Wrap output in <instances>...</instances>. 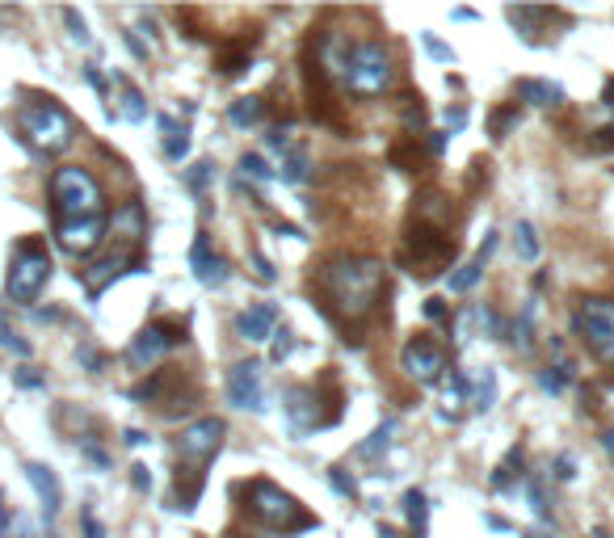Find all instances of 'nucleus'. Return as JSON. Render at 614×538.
Instances as JSON below:
<instances>
[{
    "label": "nucleus",
    "instance_id": "nucleus-14",
    "mask_svg": "<svg viewBox=\"0 0 614 538\" xmlns=\"http://www.w3.org/2000/svg\"><path fill=\"white\" fill-rule=\"evenodd\" d=\"M286 416H291V425L299 433L320 425V396H316V387H291L286 391Z\"/></svg>",
    "mask_w": 614,
    "mask_h": 538
},
{
    "label": "nucleus",
    "instance_id": "nucleus-11",
    "mask_svg": "<svg viewBox=\"0 0 614 538\" xmlns=\"http://www.w3.org/2000/svg\"><path fill=\"white\" fill-rule=\"evenodd\" d=\"M400 366L408 371V379H417V383H438L442 371H447V354L425 341V337H413L405 349H400Z\"/></svg>",
    "mask_w": 614,
    "mask_h": 538
},
{
    "label": "nucleus",
    "instance_id": "nucleus-30",
    "mask_svg": "<svg viewBox=\"0 0 614 538\" xmlns=\"http://www.w3.org/2000/svg\"><path fill=\"white\" fill-rule=\"evenodd\" d=\"M391 429H396V421H388V425H383V429H375V433H371V442H362V446H358V455H362V458H375L379 450H388V442H391Z\"/></svg>",
    "mask_w": 614,
    "mask_h": 538
},
{
    "label": "nucleus",
    "instance_id": "nucleus-13",
    "mask_svg": "<svg viewBox=\"0 0 614 538\" xmlns=\"http://www.w3.org/2000/svg\"><path fill=\"white\" fill-rule=\"evenodd\" d=\"M274 324H278V307L274 303H252V307H244L236 316V332L244 337V341H269L274 337Z\"/></svg>",
    "mask_w": 614,
    "mask_h": 538
},
{
    "label": "nucleus",
    "instance_id": "nucleus-18",
    "mask_svg": "<svg viewBox=\"0 0 614 538\" xmlns=\"http://www.w3.org/2000/svg\"><path fill=\"white\" fill-rule=\"evenodd\" d=\"M517 97L531 101V106H559V101H564V89L551 81H522L517 84Z\"/></svg>",
    "mask_w": 614,
    "mask_h": 538
},
{
    "label": "nucleus",
    "instance_id": "nucleus-17",
    "mask_svg": "<svg viewBox=\"0 0 614 538\" xmlns=\"http://www.w3.org/2000/svg\"><path fill=\"white\" fill-rule=\"evenodd\" d=\"M126 265H131V252H114V257H101L98 265H89V269H84V286L93 290V295H101V290L110 286L114 278L118 274H126Z\"/></svg>",
    "mask_w": 614,
    "mask_h": 538
},
{
    "label": "nucleus",
    "instance_id": "nucleus-40",
    "mask_svg": "<svg viewBox=\"0 0 614 538\" xmlns=\"http://www.w3.org/2000/svg\"><path fill=\"white\" fill-rule=\"evenodd\" d=\"M84 538H106L101 522H93V513H89V509H84Z\"/></svg>",
    "mask_w": 614,
    "mask_h": 538
},
{
    "label": "nucleus",
    "instance_id": "nucleus-37",
    "mask_svg": "<svg viewBox=\"0 0 614 538\" xmlns=\"http://www.w3.org/2000/svg\"><path fill=\"white\" fill-rule=\"evenodd\" d=\"M131 483H135L140 492H152V475H148V467H143V463H135V467H131Z\"/></svg>",
    "mask_w": 614,
    "mask_h": 538
},
{
    "label": "nucleus",
    "instance_id": "nucleus-26",
    "mask_svg": "<svg viewBox=\"0 0 614 538\" xmlns=\"http://www.w3.org/2000/svg\"><path fill=\"white\" fill-rule=\"evenodd\" d=\"M480 274H484V261H480V257L459 265V274H450V290H455V295H467V290L480 282Z\"/></svg>",
    "mask_w": 614,
    "mask_h": 538
},
{
    "label": "nucleus",
    "instance_id": "nucleus-44",
    "mask_svg": "<svg viewBox=\"0 0 614 538\" xmlns=\"http://www.w3.org/2000/svg\"><path fill=\"white\" fill-rule=\"evenodd\" d=\"M333 483L341 488V492H349V497H354V480H345V475H337V471H333Z\"/></svg>",
    "mask_w": 614,
    "mask_h": 538
},
{
    "label": "nucleus",
    "instance_id": "nucleus-19",
    "mask_svg": "<svg viewBox=\"0 0 614 538\" xmlns=\"http://www.w3.org/2000/svg\"><path fill=\"white\" fill-rule=\"evenodd\" d=\"M160 131H165V156L168 160H182L185 152H190V131L185 126H177L173 118H160Z\"/></svg>",
    "mask_w": 614,
    "mask_h": 538
},
{
    "label": "nucleus",
    "instance_id": "nucleus-4",
    "mask_svg": "<svg viewBox=\"0 0 614 538\" xmlns=\"http://www.w3.org/2000/svg\"><path fill=\"white\" fill-rule=\"evenodd\" d=\"M21 135H26V143L34 152L55 156L72 143L76 126H72L68 110H59L55 101H30L26 110H21Z\"/></svg>",
    "mask_w": 614,
    "mask_h": 538
},
{
    "label": "nucleus",
    "instance_id": "nucleus-39",
    "mask_svg": "<svg viewBox=\"0 0 614 538\" xmlns=\"http://www.w3.org/2000/svg\"><path fill=\"white\" fill-rule=\"evenodd\" d=\"M207 177H210V165H194V168H190V185H194V190H202V185H207Z\"/></svg>",
    "mask_w": 614,
    "mask_h": 538
},
{
    "label": "nucleus",
    "instance_id": "nucleus-23",
    "mask_svg": "<svg viewBox=\"0 0 614 538\" xmlns=\"http://www.w3.org/2000/svg\"><path fill=\"white\" fill-rule=\"evenodd\" d=\"M118 114H123L126 123H143V118H148V106H143L140 89L123 84V93H118Z\"/></svg>",
    "mask_w": 614,
    "mask_h": 538
},
{
    "label": "nucleus",
    "instance_id": "nucleus-38",
    "mask_svg": "<svg viewBox=\"0 0 614 538\" xmlns=\"http://www.w3.org/2000/svg\"><path fill=\"white\" fill-rule=\"evenodd\" d=\"M252 265H257V278H261V282H274V265H269L261 252H252Z\"/></svg>",
    "mask_w": 614,
    "mask_h": 538
},
{
    "label": "nucleus",
    "instance_id": "nucleus-1",
    "mask_svg": "<svg viewBox=\"0 0 614 538\" xmlns=\"http://www.w3.org/2000/svg\"><path fill=\"white\" fill-rule=\"evenodd\" d=\"M320 286L328 295V303L349 320L371 316V307L379 303L383 290V265L375 257H354V252H337L320 269Z\"/></svg>",
    "mask_w": 614,
    "mask_h": 538
},
{
    "label": "nucleus",
    "instance_id": "nucleus-21",
    "mask_svg": "<svg viewBox=\"0 0 614 538\" xmlns=\"http://www.w3.org/2000/svg\"><path fill=\"white\" fill-rule=\"evenodd\" d=\"M405 509H408V525H413V538H425V525H430V505L421 497L417 488L405 497Z\"/></svg>",
    "mask_w": 614,
    "mask_h": 538
},
{
    "label": "nucleus",
    "instance_id": "nucleus-22",
    "mask_svg": "<svg viewBox=\"0 0 614 538\" xmlns=\"http://www.w3.org/2000/svg\"><path fill=\"white\" fill-rule=\"evenodd\" d=\"M514 235H517V257L522 261H539V252H543V244H539V232H534V223H517L514 227Z\"/></svg>",
    "mask_w": 614,
    "mask_h": 538
},
{
    "label": "nucleus",
    "instance_id": "nucleus-34",
    "mask_svg": "<svg viewBox=\"0 0 614 538\" xmlns=\"http://www.w3.org/2000/svg\"><path fill=\"white\" fill-rule=\"evenodd\" d=\"M64 21L72 26V38H76V42H89V30H84V21H81V13H76V9H64Z\"/></svg>",
    "mask_w": 614,
    "mask_h": 538
},
{
    "label": "nucleus",
    "instance_id": "nucleus-46",
    "mask_svg": "<svg viewBox=\"0 0 614 538\" xmlns=\"http://www.w3.org/2000/svg\"><path fill=\"white\" fill-rule=\"evenodd\" d=\"M425 312H430V316L438 320V316H442V312H447V307H442V299H430V303H425Z\"/></svg>",
    "mask_w": 614,
    "mask_h": 538
},
{
    "label": "nucleus",
    "instance_id": "nucleus-2",
    "mask_svg": "<svg viewBox=\"0 0 614 538\" xmlns=\"http://www.w3.org/2000/svg\"><path fill=\"white\" fill-rule=\"evenodd\" d=\"M249 509L257 522H266L269 530H282V534H299V530H311V525H316V517H311L291 492H282L278 483H269V480L249 483Z\"/></svg>",
    "mask_w": 614,
    "mask_h": 538
},
{
    "label": "nucleus",
    "instance_id": "nucleus-12",
    "mask_svg": "<svg viewBox=\"0 0 614 538\" xmlns=\"http://www.w3.org/2000/svg\"><path fill=\"white\" fill-rule=\"evenodd\" d=\"M106 232H110V223H106V215H93V219H68L55 227V244L64 252H72V257H84V252H93L106 240Z\"/></svg>",
    "mask_w": 614,
    "mask_h": 538
},
{
    "label": "nucleus",
    "instance_id": "nucleus-32",
    "mask_svg": "<svg viewBox=\"0 0 614 538\" xmlns=\"http://www.w3.org/2000/svg\"><path fill=\"white\" fill-rule=\"evenodd\" d=\"M240 168H244L249 177H257V181H269V177H274V173H269V165H266V160H261L257 152L244 156V160H240Z\"/></svg>",
    "mask_w": 614,
    "mask_h": 538
},
{
    "label": "nucleus",
    "instance_id": "nucleus-24",
    "mask_svg": "<svg viewBox=\"0 0 614 538\" xmlns=\"http://www.w3.org/2000/svg\"><path fill=\"white\" fill-rule=\"evenodd\" d=\"M534 312H539L534 303L522 307V320H517V329H514V346H517V354H531V346H534Z\"/></svg>",
    "mask_w": 614,
    "mask_h": 538
},
{
    "label": "nucleus",
    "instance_id": "nucleus-43",
    "mask_svg": "<svg viewBox=\"0 0 614 538\" xmlns=\"http://www.w3.org/2000/svg\"><path fill=\"white\" fill-rule=\"evenodd\" d=\"M84 76H89V84H93V89H106V76H101L98 68H89V72H84Z\"/></svg>",
    "mask_w": 614,
    "mask_h": 538
},
{
    "label": "nucleus",
    "instance_id": "nucleus-42",
    "mask_svg": "<svg viewBox=\"0 0 614 538\" xmlns=\"http://www.w3.org/2000/svg\"><path fill=\"white\" fill-rule=\"evenodd\" d=\"M17 387H42V379L30 371H17Z\"/></svg>",
    "mask_w": 614,
    "mask_h": 538
},
{
    "label": "nucleus",
    "instance_id": "nucleus-28",
    "mask_svg": "<svg viewBox=\"0 0 614 538\" xmlns=\"http://www.w3.org/2000/svg\"><path fill=\"white\" fill-rule=\"evenodd\" d=\"M442 396H447V404H450V408H463V404L472 400V383H467L463 374H450V379H447V387H442Z\"/></svg>",
    "mask_w": 614,
    "mask_h": 538
},
{
    "label": "nucleus",
    "instance_id": "nucleus-33",
    "mask_svg": "<svg viewBox=\"0 0 614 538\" xmlns=\"http://www.w3.org/2000/svg\"><path fill=\"white\" fill-rule=\"evenodd\" d=\"M421 42H425V51H430L433 59H442V64H455V51H450V47H442V42L433 38V34H421Z\"/></svg>",
    "mask_w": 614,
    "mask_h": 538
},
{
    "label": "nucleus",
    "instance_id": "nucleus-16",
    "mask_svg": "<svg viewBox=\"0 0 614 538\" xmlns=\"http://www.w3.org/2000/svg\"><path fill=\"white\" fill-rule=\"evenodd\" d=\"M26 480H30V488H34V492H38V500H42V517H47V522H55L59 505H64L55 471L42 467V463H26Z\"/></svg>",
    "mask_w": 614,
    "mask_h": 538
},
{
    "label": "nucleus",
    "instance_id": "nucleus-5",
    "mask_svg": "<svg viewBox=\"0 0 614 538\" xmlns=\"http://www.w3.org/2000/svg\"><path fill=\"white\" fill-rule=\"evenodd\" d=\"M51 202L59 210V223L93 219V215H101V185L84 168H59L51 177Z\"/></svg>",
    "mask_w": 614,
    "mask_h": 538
},
{
    "label": "nucleus",
    "instance_id": "nucleus-25",
    "mask_svg": "<svg viewBox=\"0 0 614 538\" xmlns=\"http://www.w3.org/2000/svg\"><path fill=\"white\" fill-rule=\"evenodd\" d=\"M0 349H9V354H17V358H30V341L13 329V324H9L4 312H0Z\"/></svg>",
    "mask_w": 614,
    "mask_h": 538
},
{
    "label": "nucleus",
    "instance_id": "nucleus-36",
    "mask_svg": "<svg viewBox=\"0 0 614 538\" xmlns=\"http://www.w3.org/2000/svg\"><path fill=\"white\" fill-rule=\"evenodd\" d=\"M81 450H84V458H89V463H98V467H110V455H106L101 446H93V442H81Z\"/></svg>",
    "mask_w": 614,
    "mask_h": 538
},
{
    "label": "nucleus",
    "instance_id": "nucleus-45",
    "mask_svg": "<svg viewBox=\"0 0 614 538\" xmlns=\"http://www.w3.org/2000/svg\"><path fill=\"white\" fill-rule=\"evenodd\" d=\"M143 442H148V438H143L140 429H126V446H143Z\"/></svg>",
    "mask_w": 614,
    "mask_h": 538
},
{
    "label": "nucleus",
    "instance_id": "nucleus-41",
    "mask_svg": "<svg viewBox=\"0 0 614 538\" xmlns=\"http://www.w3.org/2000/svg\"><path fill=\"white\" fill-rule=\"evenodd\" d=\"M556 475H559V480H573V475H576V471H573V458H568V455L556 458Z\"/></svg>",
    "mask_w": 614,
    "mask_h": 538
},
{
    "label": "nucleus",
    "instance_id": "nucleus-20",
    "mask_svg": "<svg viewBox=\"0 0 614 538\" xmlns=\"http://www.w3.org/2000/svg\"><path fill=\"white\" fill-rule=\"evenodd\" d=\"M492 400H497V374L484 371V374H480V379L472 383V400H467V404H472L475 413H489Z\"/></svg>",
    "mask_w": 614,
    "mask_h": 538
},
{
    "label": "nucleus",
    "instance_id": "nucleus-3",
    "mask_svg": "<svg viewBox=\"0 0 614 538\" xmlns=\"http://www.w3.org/2000/svg\"><path fill=\"white\" fill-rule=\"evenodd\" d=\"M345 84L358 97H383L396 84V64L383 42H358L345 56Z\"/></svg>",
    "mask_w": 614,
    "mask_h": 538
},
{
    "label": "nucleus",
    "instance_id": "nucleus-35",
    "mask_svg": "<svg viewBox=\"0 0 614 538\" xmlns=\"http://www.w3.org/2000/svg\"><path fill=\"white\" fill-rule=\"evenodd\" d=\"M278 341H274V362H282V358H291V349H294V341H291V332L282 329V332H274Z\"/></svg>",
    "mask_w": 614,
    "mask_h": 538
},
{
    "label": "nucleus",
    "instance_id": "nucleus-8",
    "mask_svg": "<svg viewBox=\"0 0 614 538\" xmlns=\"http://www.w3.org/2000/svg\"><path fill=\"white\" fill-rule=\"evenodd\" d=\"M224 433H227V425L219 421V416H202V421H194L190 429H182V438H177V455H182L185 471H198V475H202V467L219 455Z\"/></svg>",
    "mask_w": 614,
    "mask_h": 538
},
{
    "label": "nucleus",
    "instance_id": "nucleus-31",
    "mask_svg": "<svg viewBox=\"0 0 614 538\" xmlns=\"http://www.w3.org/2000/svg\"><path fill=\"white\" fill-rule=\"evenodd\" d=\"M573 374H568V366L559 362V366H547V371H539V387L543 391H564V383H568Z\"/></svg>",
    "mask_w": 614,
    "mask_h": 538
},
{
    "label": "nucleus",
    "instance_id": "nucleus-47",
    "mask_svg": "<svg viewBox=\"0 0 614 538\" xmlns=\"http://www.w3.org/2000/svg\"><path fill=\"white\" fill-rule=\"evenodd\" d=\"M601 143H614V118H610V126H601Z\"/></svg>",
    "mask_w": 614,
    "mask_h": 538
},
{
    "label": "nucleus",
    "instance_id": "nucleus-27",
    "mask_svg": "<svg viewBox=\"0 0 614 538\" xmlns=\"http://www.w3.org/2000/svg\"><path fill=\"white\" fill-rule=\"evenodd\" d=\"M232 123H236V126L261 123V101H257V97H240L236 106H232Z\"/></svg>",
    "mask_w": 614,
    "mask_h": 538
},
{
    "label": "nucleus",
    "instance_id": "nucleus-48",
    "mask_svg": "<svg viewBox=\"0 0 614 538\" xmlns=\"http://www.w3.org/2000/svg\"><path fill=\"white\" fill-rule=\"evenodd\" d=\"M601 438H606V450L614 455V433H601Z\"/></svg>",
    "mask_w": 614,
    "mask_h": 538
},
{
    "label": "nucleus",
    "instance_id": "nucleus-10",
    "mask_svg": "<svg viewBox=\"0 0 614 538\" xmlns=\"http://www.w3.org/2000/svg\"><path fill=\"white\" fill-rule=\"evenodd\" d=\"M177 332H182L177 324H148V329H143L140 337L131 341V354H126V358H131V366H135V371H148V366H156V362L165 358L168 349L182 341Z\"/></svg>",
    "mask_w": 614,
    "mask_h": 538
},
{
    "label": "nucleus",
    "instance_id": "nucleus-29",
    "mask_svg": "<svg viewBox=\"0 0 614 538\" xmlns=\"http://www.w3.org/2000/svg\"><path fill=\"white\" fill-rule=\"evenodd\" d=\"M0 538H42V534L34 530V522H30L26 513H13L9 522L0 525Z\"/></svg>",
    "mask_w": 614,
    "mask_h": 538
},
{
    "label": "nucleus",
    "instance_id": "nucleus-15",
    "mask_svg": "<svg viewBox=\"0 0 614 538\" xmlns=\"http://www.w3.org/2000/svg\"><path fill=\"white\" fill-rule=\"evenodd\" d=\"M190 265H194V278L202 286H224L227 282V261L219 252H210V240L207 235H198L194 249H190Z\"/></svg>",
    "mask_w": 614,
    "mask_h": 538
},
{
    "label": "nucleus",
    "instance_id": "nucleus-6",
    "mask_svg": "<svg viewBox=\"0 0 614 538\" xmlns=\"http://www.w3.org/2000/svg\"><path fill=\"white\" fill-rule=\"evenodd\" d=\"M47 278H51V257L38 244H26V249H17L13 265H9L4 290H9L13 303H34L42 295V286H47Z\"/></svg>",
    "mask_w": 614,
    "mask_h": 538
},
{
    "label": "nucleus",
    "instance_id": "nucleus-7",
    "mask_svg": "<svg viewBox=\"0 0 614 538\" xmlns=\"http://www.w3.org/2000/svg\"><path fill=\"white\" fill-rule=\"evenodd\" d=\"M576 329L585 337V346L598 354V362L614 366V303L610 299H581Z\"/></svg>",
    "mask_w": 614,
    "mask_h": 538
},
{
    "label": "nucleus",
    "instance_id": "nucleus-9",
    "mask_svg": "<svg viewBox=\"0 0 614 538\" xmlns=\"http://www.w3.org/2000/svg\"><path fill=\"white\" fill-rule=\"evenodd\" d=\"M227 400L236 404V408H249V413H257V416L269 413L261 362H236V366L227 371Z\"/></svg>",
    "mask_w": 614,
    "mask_h": 538
}]
</instances>
